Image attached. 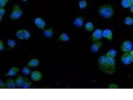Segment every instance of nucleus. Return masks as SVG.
Masks as SVG:
<instances>
[{
  "instance_id": "f257e3e1",
  "label": "nucleus",
  "mask_w": 133,
  "mask_h": 100,
  "mask_svg": "<svg viewBox=\"0 0 133 100\" xmlns=\"http://www.w3.org/2000/svg\"><path fill=\"white\" fill-rule=\"evenodd\" d=\"M99 13L103 18H109L113 16L114 11L113 7L111 5L105 4L101 6L98 10Z\"/></svg>"
},
{
  "instance_id": "f03ea898",
  "label": "nucleus",
  "mask_w": 133,
  "mask_h": 100,
  "mask_svg": "<svg viewBox=\"0 0 133 100\" xmlns=\"http://www.w3.org/2000/svg\"><path fill=\"white\" fill-rule=\"evenodd\" d=\"M116 71L115 60L114 58L107 57L106 70L105 73L109 75L113 74Z\"/></svg>"
},
{
  "instance_id": "7ed1b4c3",
  "label": "nucleus",
  "mask_w": 133,
  "mask_h": 100,
  "mask_svg": "<svg viewBox=\"0 0 133 100\" xmlns=\"http://www.w3.org/2000/svg\"><path fill=\"white\" fill-rule=\"evenodd\" d=\"M22 14V11L20 6L17 4H15L10 15V18L13 20H18L21 17Z\"/></svg>"
},
{
  "instance_id": "20e7f679",
  "label": "nucleus",
  "mask_w": 133,
  "mask_h": 100,
  "mask_svg": "<svg viewBox=\"0 0 133 100\" xmlns=\"http://www.w3.org/2000/svg\"><path fill=\"white\" fill-rule=\"evenodd\" d=\"M107 57L105 56H102L98 59V66L100 69L105 73L106 70Z\"/></svg>"
},
{
  "instance_id": "39448f33",
  "label": "nucleus",
  "mask_w": 133,
  "mask_h": 100,
  "mask_svg": "<svg viewBox=\"0 0 133 100\" xmlns=\"http://www.w3.org/2000/svg\"><path fill=\"white\" fill-rule=\"evenodd\" d=\"M133 47V44L129 41H125L121 46V50L124 53H128L132 51Z\"/></svg>"
},
{
  "instance_id": "423d86ee",
  "label": "nucleus",
  "mask_w": 133,
  "mask_h": 100,
  "mask_svg": "<svg viewBox=\"0 0 133 100\" xmlns=\"http://www.w3.org/2000/svg\"><path fill=\"white\" fill-rule=\"evenodd\" d=\"M103 31L101 29H96L92 33L91 36V38L93 42L100 40L102 36Z\"/></svg>"
},
{
  "instance_id": "0eeeda50",
  "label": "nucleus",
  "mask_w": 133,
  "mask_h": 100,
  "mask_svg": "<svg viewBox=\"0 0 133 100\" xmlns=\"http://www.w3.org/2000/svg\"><path fill=\"white\" fill-rule=\"evenodd\" d=\"M121 60L124 64L129 65L133 61L130 53H124L122 55Z\"/></svg>"
},
{
  "instance_id": "6e6552de",
  "label": "nucleus",
  "mask_w": 133,
  "mask_h": 100,
  "mask_svg": "<svg viewBox=\"0 0 133 100\" xmlns=\"http://www.w3.org/2000/svg\"><path fill=\"white\" fill-rule=\"evenodd\" d=\"M103 45V43L100 40L94 42L92 45L91 48L92 51L93 53L98 52Z\"/></svg>"
},
{
  "instance_id": "1a4fd4ad",
  "label": "nucleus",
  "mask_w": 133,
  "mask_h": 100,
  "mask_svg": "<svg viewBox=\"0 0 133 100\" xmlns=\"http://www.w3.org/2000/svg\"><path fill=\"white\" fill-rule=\"evenodd\" d=\"M31 78L34 81H39L42 78V75L40 71H34L31 73Z\"/></svg>"
},
{
  "instance_id": "9d476101",
  "label": "nucleus",
  "mask_w": 133,
  "mask_h": 100,
  "mask_svg": "<svg viewBox=\"0 0 133 100\" xmlns=\"http://www.w3.org/2000/svg\"><path fill=\"white\" fill-rule=\"evenodd\" d=\"M35 23L38 28L43 29L46 26V22L42 18L37 17L35 20Z\"/></svg>"
},
{
  "instance_id": "9b49d317",
  "label": "nucleus",
  "mask_w": 133,
  "mask_h": 100,
  "mask_svg": "<svg viewBox=\"0 0 133 100\" xmlns=\"http://www.w3.org/2000/svg\"><path fill=\"white\" fill-rule=\"evenodd\" d=\"M20 70V69L17 67H13L10 69L8 71L6 76H11L14 77L17 75V73Z\"/></svg>"
},
{
  "instance_id": "f8f14e48",
  "label": "nucleus",
  "mask_w": 133,
  "mask_h": 100,
  "mask_svg": "<svg viewBox=\"0 0 133 100\" xmlns=\"http://www.w3.org/2000/svg\"><path fill=\"white\" fill-rule=\"evenodd\" d=\"M102 36L108 40H111L113 37L112 32L110 29H105L103 31Z\"/></svg>"
},
{
  "instance_id": "ddd939ff",
  "label": "nucleus",
  "mask_w": 133,
  "mask_h": 100,
  "mask_svg": "<svg viewBox=\"0 0 133 100\" xmlns=\"http://www.w3.org/2000/svg\"><path fill=\"white\" fill-rule=\"evenodd\" d=\"M6 86L8 89H15L16 86V81L12 79H9L6 81Z\"/></svg>"
},
{
  "instance_id": "4468645a",
  "label": "nucleus",
  "mask_w": 133,
  "mask_h": 100,
  "mask_svg": "<svg viewBox=\"0 0 133 100\" xmlns=\"http://www.w3.org/2000/svg\"><path fill=\"white\" fill-rule=\"evenodd\" d=\"M84 19L83 17L79 16L76 17L74 22V24L78 27H81L83 24Z\"/></svg>"
},
{
  "instance_id": "2eb2a0df",
  "label": "nucleus",
  "mask_w": 133,
  "mask_h": 100,
  "mask_svg": "<svg viewBox=\"0 0 133 100\" xmlns=\"http://www.w3.org/2000/svg\"><path fill=\"white\" fill-rule=\"evenodd\" d=\"M40 64V61L36 58L31 59L27 64V66L29 67H34L38 66Z\"/></svg>"
},
{
  "instance_id": "dca6fc26",
  "label": "nucleus",
  "mask_w": 133,
  "mask_h": 100,
  "mask_svg": "<svg viewBox=\"0 0 133 100\" xmlns=\"http://www.w3.org/2000/svg\"><path fill=\"white\" fill-rule=\"evenodd\" d=\"M54 34L53 29L52 28H49L46 29L43 32V34L46 37L50 38L53 36Z\"/></svg>"
},
{
  "instance_id": "f3484780",
  "label": "nucleus",
  "mask_w": 133,
  "mask_h": 100,
  "mask_svg": "<svg viewBox=\"0 0 133 100\" xmlns=\"http://www.w3.org/2000/svg\"><path fill=\"white\" fill-rule=\"evenodd\" d=\"M117 54V51L114 49H111L106 53L105 55L107 57L114 58Z\"/></svg>"
},
{
  "instance_id": "a211bd4d",
  "label": "nucleus",
  "mask_w": 133,
  "mask_h": 100,
  "mask_svg": "<svg viewBox=\"0 0 133 100\" xmlns=\"http://www.w3.org/2000/svg\"><path fill=\"white\" fill-rule=\"evenodd\" d=\"M24 78L21 76H19L16 79V86L18 88H21L24 82Z\"/></svg>"
},
{
  "instance_id": "6ab92c4d",
  "label": "nucleus",
  "mask_w": 133,
  "mask_h": 100,
  "mask_svg": "<svg viewBox=\"0 0 133 100\" xmlns=\"http://www.w3.org/2000/svg\"><path fill=\"white\" fill-rule=\"evenodd\" d=\"M32 83L30 81L26 78H24V82L21 88L23 89H28L31 86Z\"/></svg>"
},
{
  "instance_id": "aec40b11",
  "label": "nucleus",
  "mask_w": 133,
  "mask_h": 100,
  "mask_svg": "<svg viewBox=\"0 0 133 100\" xmlns=\"http://www.w3.org/2000/svg\"><path fill=\"white\" fill-rule=\"evenodd\" d=\"M69 39V37L68 35L66 33H63L60 36L58 40L63 42H68Z\"/></svg>"
},
{
  "instance_id": "412c9836",
  "label": "nucleus",
  "mask_w": 133,
  "mask_h": 100,
  "mask_svg": "<svg viewBox=\"0 0 133 100\" xmlns=\"http://www.w3.org/2000/svg\"><path fill=\"white\" fill-rule=\"evenodd\" d=\"M17 38L21 40L25 39L24 33V29H20L18 30L16 33Z\"/></svg>"
},
{
  "instance_id": "4be33fe9",
  "label": "nucleus",
  "mask_w": 133,
  "mask_h": 100,
  "mask_svg": "<svg viewBox=\"0 0 133 100\" xmlns=\"http://www.w3.org/2000/svg\"><path fill=\"white\" fill-rule=\"evenodd\" d=\"M122 5L124 8H127L131 7L132 4L131 0H123Z\"/></svg>"
},
{
  "instance_id": "5701e85b",
  "label": "nucleus",
  "mask_w": 133,
  "mask_h": 100,
  "mask_svg": "<svg viewBox=\"0 0 133 100\" xmlns=\"http://www.w3.org/2000/svg\"><path fill=\"white\" fill-rule=\"evenodd\" d=\"M94 27L93 24L91 22H88L85 25V29L87 31H92L94 29Z\"/></svg>"
},
{
  "instance_id": "b1692460",
  "label": "nucleus",
  "mask_w": 133,
  "mask_h": 100,
  "mask_svg": "<svg viewBox=\"0 0 133 100\" xmlns=\"http://www.w3.org/2000/svg\"><path fill=\"white\" fill-rule=\"evenodd\" d=\"M7 44L8 45L10 48L14 47L16 45V41L13 39H9L8 40Z\"/></svg>"
},
{
  "instance_id": "393cba45",
  "label": "nucleus",
  "mask_w": 133,
  "mask_h": 100,
  "mask_svg": "<svg viewBox=\"0 0 133 100\" xmlns=\"http://www.w3.org/2000/svg\"><path fill=\"white\" fill-rule=\"evenodd\" d=\"M124 22L127 25H132L133 23V18L131 17H127L125 20Z\"/></svg>"
},
{
  "instance_id": "a878e982",
  "label": "nucleus",
  "mask_w": 133,
  "mask_h": 100,
  "mask_svg": "<svg viewBox=\"0 0 133 100\" xmlns=\"http://www.w3.org/2000/svg\"><path fill=\"white\" fill-rule=\"evenodd\" d=\"M80 8L82 9H84L87 5V2L86 0H82L80 1L79 3Z\"/></svg>"
},
{
  "instance_id": "bb28decb",
  "label": "nucleus",
  "mask_w": 133,
  "mask_h": 100,
  "mask_svg": "<svg viewBox=\"0 0 133 100\" xmlns=\"http://www.w3.org/2000/svg\"><path fill=\"white\" fill-rule=\"evenodd\" d=\"M22 72L25 75H28L31 72V70L27 67H24L22 69Z\"/></svg>"
},
{
  "instance_id": "cd10ccee",
  "label": "nucleus",
  "mask_w": 133,
  "mask_h": 100,
  "mask_svg": "<svg viewBox=\"0 0 133 100\" xmlns=\"http://www.w3.org/2000/svg\"><path fill=\"white\" fill-rule=\"evenodd\" d=\"M24 31L25 39H29L30 37V33L26 29H24Z\"/></svg>"
},
{
  "instance_id": "c85d7f7f",
  "label": "nucleus",
  "mask_w": 133,
  "mask_h": 100,
  "mask_svg": "<svg viewBox=\"0 0 133 100\" xmlns=\"http://www.w3.org/2000/svg\"><path fill=\"white\" fill-rule=\"evenodd\" d=\"M7 2L5 0H0V6L3 7L6 5Z\"/></svg>"
},
{
  "instance_id": "c756f323",
  "label": "nucleus",
  "mask_w": 133,
  "mask_h": 100,
  "mask_svg": "<svg viewBox=\"0 0 133 100\" xmlns=\"http://www.w3.org/2000/svg\"><path fill=\"white\" fill-rule=\"evenodd\" d=\"M5 86H6V83H5L3 81L0 79V87L1 88H5Z\"/></svg>"
},
{
  "instance_id": "7c9ffc66",
  "label": "nucleus",
  "mask_w": 133,
  "mask_h": 100,
  "mask_svg": "<svg viewBox=\"0 0 133 100\" xmlns=\"http://www.w3.org/2000/svg\"><path fill=\"white\" fill-rule=\"evenodd\" d=\"M5 13V9H4L3 7H0V16H3Z\"/></svg>"
},
{
  "instance_id": "2f4dec72",
  "label": "nucleus",
  "mask_w": 133,
  "mask_h": 100,
  "mask_svg": "<svg viewBox=\"0 0 133 100\" xmlns=\"http://www.w3.org/2000/svg\"><path fill=\"white\" fill-rule=\"evenodd\" d=\"M109 89H117L118 88V86L116 84H112L109 86Z\"/></svg>"
},
{
  "instance_id": "473e14b6",
  "label": "nucleus",
  "mask_w": 133,
  "mask_h": 100,
  "mask_svg": "<svg viewBox=\"0 0 133 100\" xmlns=\"http://www.w3.org/2000/svg\"><path fill=\"white\" fill-rule=\"evenodd\" d=\"M4 45L3 42L2 40H1L0 42V50H3L4 48Z\"/></svg>"
},
{
  "instance_id": "72a5a7b5",
  "label": "nucleus",
  "mask_w": 133,
  "mask_h": 100,
  "mask_svg": "<svg viewBox=\"0 0 133 100\" xmlns=\"http://www.w3.org/2000/svg\"><path fill=\"white\" fill-rule=\"evenodd\" d=\"M130 54V55H131V57H132V61H133V50L131 51Z\"/></svg>"
},
{
  "instance_id": "f704fd0d",
  "label": "nucleus",
  "mask_w": 133,
  "mask_h": 100,
  "mask_svg": "<svg viewBox=\"0 0 133 100\" xmlns=\"http://www.w3.org/2000/svg\"><path fill=\"white\" fill-rule=\"evenodd\" d=\"M130 7V10L131 12L133 13V5H132Z\"/></svg>"
},
{
  "instance_id": "c9c22d12",
  "label": "nucleus",
  "mask_w": 133,
  "mask_h": 100,
  "mask_svg": "<svg viewBox=\"0 0 133 100\" xmlns=\"http://www.w3.org/2000/svg\"><path fill=\"white\" fill-rule=\"evenodd\" d=\"M2 20V16H0V22H1Z\"/></svg>"
},
{
  "instance_id": "e433bc0d",
  "label": "nucleus",
  "mask_w": 133,
  "mask_h": 100,
  "mask_svg": "<svg viewBox=\"0 0 133 100\" xmlns=\"http://www.w3.org/2000/svg\"><path fill=\"white\" fill-rule=\"evenodd\" d=\"M131 1L132 5H133V0H131Z\"/></svg>"
},
{
  "instance_id": "4c0bfd02",
  "label": "nucleus",
  "mask_w": 133,
  "mask_h": 100,
  "mask_svg": "<svg viewBox=\"0 0 133 100\" xmlns=\"http://www.w3.org/2000/svg\"><path fill=\"white\" fill-rule=\"evenodd\" d=\"M22 1H26L27 0H22Z\"/></svg>"
},
{
  "instance_id": "58836bf2",
  "label": "nucleus",
  "mask_w": 133,
  "mask_h": 100,
  "mask_svg": "<svg viewBox=\"0 0 133 100\" xmlns=\"http://www.w3.org/2000/svg\"><path fill=\"white\" fill-rule=\"evenodd\" d=\"M6 0V1L8 2V1H9V0Z\"/></svg>"
}]
</instances>
